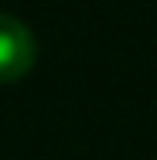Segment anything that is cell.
Returning a JSON list of instances; mask_svg holds the SVG:
<instances>
[{
	"mask_svg": "<svg viewBox=\"0 0 157 160\" xmlns=\"http://www.w3.org/2000/svg\"><path fill=\"white\" fill-rule=\"evenodd\" d=\"M38 58V38L17 17L0 10V82H17Z\"/></svg>",
	"mask_w": 157,
	"mask_h": 160,
	"instance_id": "cell-1",
	"label": "cell"
}]
</instances>
